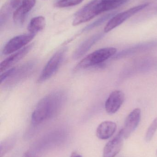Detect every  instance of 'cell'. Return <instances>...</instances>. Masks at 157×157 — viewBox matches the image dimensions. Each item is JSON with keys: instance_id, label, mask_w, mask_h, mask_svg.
Returning <instances> with one entry per match:
<instances>
[{"instance_id": "cell-1", "label": "cell", "mask_w": 157, "mask_h": 157, "mask_svg": "<svg viewBox=\"0 0 157 157\" xmlns=\"http://www.w3.org/2000/svg\"><path fill=\"white\" fill-rule=\"evenodd\" d=\"M66 99V93L63 90L53 91L43 97L33 112L32 123L40 124L54 117L61 109Z\"/></svg>"}, {"instance_id": "cell-2", "label": "cell", "mask_w": 157, "mask_h": 157, "mask_svg": "<svg viewBox=\"0 0 157 157\" xmlns=\"http://www.w3.org/2000/svg\"><path fill=\"white\" fill-rule=\"evenodd\" d=\"M129 0H92L80 9L75 15L73 26L90 21L107 11L114 10L128 2Z\"/></svg>"}, {"instance_id": "cell-3", "label": "cell", "mask_w": 157, "mask_h": 157, "mask_svg": "<svg viewBox=\"0 0 157 157\" xmlns=\"http://www.w3.org/2000/svg\"><path fill=\"white\" fill-rule=\"evenodd\" d=\"M116 52L117 49L114 48H106L97 50L79 62L75 68L74 71H80L100 64L113 56Z\"/></svg>"}, {"instance_id": "cell-4", "label": "cell", "mask_w": 157, "mask_h": 157, "mask_svg": "<svg viewBox=\"0 0 157 157\" xmlns=\"http://www.w3.org/2000/svg\"><path fill=\"white\" fill-rule=\"evenodd\" d=\"M66 51V48H62L53 55L44 66L38 79V82L41 83L46 81L56 73L62 63Z\"/></svg>"}, {"instance_id": "cell-5", "label": "cell", "mask_w": 157, "mask_h": 157, "mask_svg": "<svg viewBox=\"0 0 157 157\" xmlns=\"http://www.w3.org/2000/svg\"><path fill=\"white\" fill-rule=\"evenodd\" d=\"M149 3H148L143 4L132 7L126 11L115 15L111 19H110L109 21L104 28V32L108 33L111 31L115 28L121 25L124 21L129 19L130 17L134 15L135 14L137 13L138 12L146 8L149 6Z\"/></svg>"}, {"instance_id": "cell-6", "label": "cell", "mask_w": 157, "mask_h": 157, "mask_svg": "<svg viewBox=\"0 0 157 157\" xmlns=\"http://www.w3.org/2000/svg\"><path fill=\"white\" fill-rule=\"evenodd\" d=\"M35 36L36 34L29 33L14 37L6 44L3 49V54L9 55L20 50L31 41Z\"/></svg>"}, {"instance_id": "cell-7", "label": "cell", "mask_w": 157, "mask_h": 157, "mask_svg": "<svg viewBox=\"0 0 157 157\" xmlns=\"http://www.w3.org/2000/svg\"><path fill=\"white\" fill-rule=\"evenodd\" d=\"M141 110L139 108L135 109L129 114L122 129L124 137L127 139L135 131L141 121Z\"/></svg>"}, {"instance_id": "cell-8", "label": "cell", "mask_w": 157, "mask_h": 157, "mask_svg": "<svg viewBox=\"0 0 157 157\" xmlns=\"http://www.w3.org/2000/svg\"><path fill=\"white\" fill-rule=\"evenodd\" d=\"M36 0H22L20 5L13 13V20L16 25L24 24L28 14L36 4Z\"/></svg>"}, {"instance_id": "cell-9", "label": "cell", "mask_w": 157, "mask_h": 157, "mask_svg": "<svg viewBox=\"0 0 157 157\" xmlns=\"http://www.w3.org/2000/svg\"><path fill=\"white\" fill-rule=\"evenodd\" d=\"M124 94L121 90H116L111 93L105 103L106 111L109 114L117 112L123 103Z\"/></svg>"}, {"instance_id": "cell-10", "label": "cell", "mask_w": 157, "mask_h": 157, "mask_svg": "<svg viewBox=\"0 0 157 157\" xmlns=\"http://www.w3.org/2000/svg\"><path fill=\"white\" fill-rule=\"evenodd\" d=\"M124 138L121 130L116 137L106 144L103 149V157H115L122 148Z\"/></svg>"}, {"instance_id": "cell-11", "label": "cell", "mask_w": 157, "mask_h": 157, "mask_svg": "<svg viewBox=\"0 0 157 157\" xmlns=\"http://www.w3.org/2000/svg\"><path fill=\"white\" fill-rule=\"evenodd\" d=\"M33 46V44L27 46L15 53H12L9 57L3 61L0 64V71L1 72L5 71L12 65L17 63L24 58L31 50Z\"/></svg>"}, {"instance_id": "cell-12", "label": "cell", "mask_w": 157, "mask_h": 157, "mask_svg": "<svg viewBox=\"0 0 157 157\" xmlns=\"http://www.w3.org/2000/svg\"><path fill=\"white\" fill-rule=\"evenodd\" d=\"M117 124L110 121H106L100 123L96 129V136L101 140L109 139L115 133Z\"/></svg>"}, {"instance_id": "cell-13", "label": "cell", "mask_w": 157, "mask_h": 157, "mask_svg": "<svg viewBox=\"0 0 157 157\" xmlns=\"http://www.w3.org/2000/svg\"><path fill=\"white\" fill-rule=\"evenodd\" d=\"M21 0H8L3 6L0 12V25L2 28L7 22L12 13L20 5Z\"/></svg>"}, {"instance_id": "cell-14", "label": "cell", "mask_w": 157, "mask_h": 157, "mask_svg": "<svg viewBox=\"0 0 157 157\" xmlns=\"http://www.w3.org/2000/svg\"><path fill=\"white\" fill-rule=\"evenodd\" d=\"M102 36V34H96L85 40L76 49L74 52L73 55V59H77L84 56Z\"/></svg>"}, {"instance_id": "cell-15", "label": "cell", "mask_w": 157, "mask_h": 157, "mask_svg": "<svg viewBox=\"0 0 157 157\" xmlns=\"http://www.w3.org/2000/svg\"><path fill=\"white\" fill-rule=\"evenodd\" d=\"M34 67V63H26L18 69H16L14 73L9 78V84H14L22 80L30 73L31 70Z\"/></svg>"}, {"instance_id": "cell-16", "label": "cell", "mask_w": 157, "mask_h": 157, "mask_svg": "<svg viewBox=\"0 0 157 157\" xmlns=\"http://www.w3.org/2000/svg\"><path fill=\"white\" fill-rule=\"evenodd\" d=\"M46 25V20L42 16L33 17L30 20L28 26L29 33L36 34L44 29Z\"/></svg>"}, {"instance_id": "cell-17", "label": "cell", "mask_w": 157, "mask_h": 157, "mask_svg": "<svg viewBox=\"0 0 157 157\" xmlns=\"http://www.w3.org/2000/svg\"><path fill=\"white\" fill-rule=\"evenodd\" d=\"M117 12H113L109 13L101 17L100 18L96 20L95 22H93L92 24L89 25L87 26L85 28L82 30V32H86V31H88V30H91L92 29L95 28L96 27L102 25L104 22L107 21L109 19H111L113 17H114L115 15L117 14Z\"/></svg>"}, {"instance_id": "cell-18", "label": "cell", "mask_w": 157, "mask_h": 157, "mask_svg": "<svg viewBox=\"0 0 157 157\" xmlns=\"http://www.w3.org/2000/svg\"><path fill=\"white\" fill-rule=\"evenodd\" d=\"M157 130V117L153 121L147 132L145 140L148 143L152 140Z\"/></svg>"}, {"instance_id": "cell-19", "label": "cell", "mask_w": 157, "mask_h": 157, "mask_svg": "<svg viewBox=\"0 0 157 157\" xmlns=\"http://www.w3.org/2000/svg\"><path fill=\"white\" fill-rule=\"evenodd\" d=\"M83 1L84 0H60L55 3V6L60 8L70 7L77 5Z\"/></svg>"}, {"instance_id": "cell-20", "label": "cell", "mask_w": 157, "mask_h": 157, "mask_svg": "<svg viewBox=\"0 0 157 157\" xmlns=\"http://www.w3.org/2000/svg\"><path fill=\"white\" fill-rule=\"evenodd\" d=\"M16 68H11L6 71L4 72H3V73L1 75V84L10 78L16 71Z\"/></svg>"}, {"instance_id": "cell-21", "label": "cell", "mask_w": 157, "mask_h": 157, "mask_svg": "<svg viewBox=\"0 0 157 157\" xmlns=\"http://www.w3.org/2000/svg\"><path fill=\"white\" fill-rule=\"evenodd\" d=\"M70 157H82L80 155H78L76 152H73Z\"/></svg>"}, {"instance_id": "cell-22", "label": "cell", "mask_w": 157, "mask_h": 157, "mask_svg": "<svg viewBox=\"0 0 157 157\" xmlns=\"http://www.w3.org/2000/svg\"><path fill=\"white\" fill-rule=\"evenodd\" d=\"M152 11L153 12V13H157V4L154 6Z\"/></svg>"}, {"instance_id": "cell-23", "label": "cell", "mask_w": 157, "mask_h": 157, "mask_svg": "<svg viewBox=\"0 0 157 157\" xmlns=\"http://www.w3.org/2000/svg\"><path fill=\"white\" fill-rule=\"evenodd\" d=\"M156 154H157V152H156Z\"/></svg>"}]
</instances>
